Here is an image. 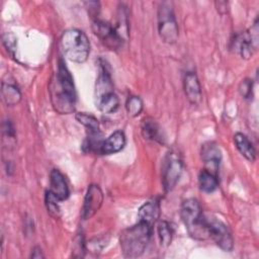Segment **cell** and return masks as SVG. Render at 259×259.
<instances>
[{
	"label": "cell",
	"instance_id": "obj_1",
	"mask_svg": "<svg viewBox=\"0 0 259 259\" xmlns=\"http://www.w3.org/2000/svg\"><path fill=\"white\" fill-rule=\"evenodd\" d=\"M50 92L52 104L57 112L69 114L75 110L76 90L73 78L62 60L59 62L58 72L51 80Z\"/></svg>",
	"mask_w": 259,
	"mask_h": 259
},
{
	"label": "cell",
	"instance_id": "obj_2",
	"mask_svg": "<svg viewBox=\"0 0 259 259\" xmlns=\"http://www.w3.org/2000/svg\"><path fill=\"white\" fill-rule=\"evenodd\" d=\"M153 227L139 221L136 225L124 229L119 236L122 254L127 258L141 256L150 241Z\"/></svg>",
	"mask_w": 259,
	"mask_h": 259
},
{
	"label": "cell",
	"instance_id": "obj_3",
	"mask_svg": "<svg viewBox=\"0 0 259 259\" xmlns=\"http://www.w3.org/2000/svg\"><path fill=\"white\" fill-rule=\"evenodd\" d=\"M60 46L64 56L74 63H84L90 53L87 35L78 28L66 29L60 37Z\"/></svg>",
	"mask_w": 259,
	"mask_h": 259
},
{
	"label": "cell",
	"instance_id": "obj_4",
	"mask_svg": "<svg viewBox=\"0 0 259 259\" xmlns=\"http://www.w3.org/2000/svg\"><path fill=\"white\" fill-rule=\"evenodd\" d=\"M181 220L188 234L196 240H204L208 237L206 218L203 215L197 199L187 198L180 207Z\"/></svg>",
	"mask_w": 259,
	"mask_h": 259
},
{
	"label": "cell",
	"instance_id": "obj_5",
	"mask_svg": "<svg viewBox=\"0 0 259 259\" xmlns=\"http://www.w3.org/2000/svg\"><path fill=\"white\" fill-rule=\"evenodd\" d=\"M158 32L166 44H174L178 38V25L172 2L163 1L158 7Z\"/></svg>",
	"mask_w": 259,
	"mask_h": 259
},
{
	"label": "cell",
	"instance_id": "obj_6",
	"mask_svg": "<svg viewBox=\"0 0 259 259\" xmlns=\"http://www.w3.org/2000/svg\"><path fill=\"white\" fill-rule=\"evenodd\" d=\"M183 163L176 153H169L162 166V184L166 192L171 191L182 174Z\"/></svg>",
	"mask_w": 259,
	"mask_h": 259
},
{
	"label": "cell",
	"instance_id": "obj_7",
	"mask_svg": "<svg viewBox=\"0 0 259 259\" xmlns=\"http://www.w3.org/2000/svg\"><path fill=\"white\" fill-rule=\"evenodd\" d=\"M92 30L107 49L116 51L122 46L124 39L117 32L116 28L108 22L99 18H94L92 22Z\"/></svg>",
	"mask_w": 259,
	"mask_h": 259
},
{
	"label": "cell",
	"instance_id": "obj_8",
	"mask_svg": "<svg viewBox=\"0 0 259 259\" xmlns=\"http://www.w3.org/2000/svg\"><path fill=\"white\" fill-rule=\"evenodd\" d=\"M206 223L208 237L213 240L217 246L226 252L232 251L234 247V240L227 225L217 219H206Z\"/></svg>",
	"mask_w": 259,
	"mask_h": 259
},
{
	"label": "cell",
	"instance_id": "obj_9",
	"mask_svg": "<svg viewBox=\"0 0 259 259\" xmlns=\"http://www.w3.org/2000/svg\"><path fill=\"white\" fill-rule=\"evenodd\" d=\"M103 202V193L100 187L97 184H91L89 185L83 206L81 211V217L83 220H89L91 219L101 207Z\"/></svg>",
	"mask_w": 259,
	"mask_h": 259
},
{
	"label": "cell",
	"instance_id": "obj_10",
	"mask_svg": "<svg viewBox=\"0 0 259 259\" xmlns=\"http://www.w3.org/2000/svg\"><path fill=\"white\" fill-rule=\"evenodd\" d=\"M257 47L258 44L254 41L249 30L236 34L231 45V49L243 59H250Z\"/></svg>",
	"mask_w": 259,
	"mask_h": 259
},
{
	"label": "cell",
	"instance_id": "obj_11",
	"mask_svg": "<svg viewBox=\"0 0 259 259\" xmlns=\"http://www.w3.org/2000/svg\"><path fill=\"white\" fill-rule=\"evenodd\" d=\"M201 159L207 167L206 170L217 175V170L222 160V153L218 145L212 142L203 144L201 147Z\"/></svg>",
	"mask_w": 259,
	"mask_h": 259
},
{
	"label": "cell",
	"instance_id": "obj_12",
	"mask_svg": "<svg viewBox=\"0 0 259 259\" xmlns=\"http://www.w3.org/2000/svg\"><path fill=\"white\" fill-rule=\"evenodd\" d=\"M183 88L188 101L198 105L201 101V86L195 73L187 72L183 79Z\"/></svg>",
	"mask_w": 259,
	"mask_h": 259
},
{
	"label": "cell",
	"instance_id": "obj_13",
	"mask_svg": "<svg viewBox=\"0 0 259 259\" xmlns=\"http://www.w3.org/2000/svg\"><path fill=\"white\" fill-rule=\"evenodd\" d=\"M60 201H63L69 197L70 190L65 179V176L58 170L53 169L50 173V189H49Z\"/></svg>",
	"mask_w": 259,
	"mask_h": 259
},
{
	"label": "cell",
	"instance_id": "obj_14",
	"mask_svg": "<svg viewBox=\"0 0 259 259\" xmlns=\"http://www.w3.org/2000/svg\"><path fill=\"white\" fill-rule=\"evenodd\" d=\"M125 146V136L121 131L113 132L106 140L102 142L100 154L110 155L115 154L123 149Z\"/></svg>",
	"mask_w": 259,
	"mask_h": 259
},
{
	"label": "cell",
	"instance_id": "obj_15",
	"mask_svg": "<svg viewBox=\"0 0 259 259\" xmlns=\"http://www.w3.org/2000/svg\"><path fill=\"white\" fill-rule=\"evenodd\" d=\"M160 217V204L158 200H150L145 202L139 209L138 218L139 221H142L151 227L157 223Z\"/></svg>",
	"mask_w": 259,
	"mask_h": 259
},
{
	"label": "cell",
	"instance_id": "obj_16",
	"mask_svg": "<svg viewBox=\"0 0 259 259\" xmlns=\"http://www.w3.org/2000/svg\"><path fill=\"white\" fill-rule=\"evenodd\" d=\"M96 106L103 113H114L119 107V99L113 91H109L96 97Z\"/></svg>",
	"mask_w": 259,
	"mask_h": 259
},
{
	"label": "cell",
	"instance_id": "obj_17",
	"mask_svg": "<svg viewBox=\"0 0 259 259\" xmlns=\"http://www.w3.org/2000/svg\"><path fill=\"white\" fill-rule=\"evenodd\" d=\"M141 132L146 140L162 143L163 138L158 122L152 117H145L141 123Z\"/></svg>",
	"mask_w": 259,
	"mask_h": 259
},
{
	"label": "cell",
	"instance_id": "obj_18",
	"mask_svg": "<svg viewBox=\"0 0 259 259\" xmlns=\"http://www.w3.org/2000/svg\"><path fill=\"white\" fill-rule=\"evenodd\" d=\"M234 142L238 151L250 162H254L256 158V151L249 141V139L242 133H237L234 136Z\"/></svg>",
	"mask_w": 259,
	"mask_h": 259
},
{
	"label": "cell",
	"instance_id": "obj_19",
	"mask_svg": "<svg viewBox=\"0 0 259 259\" xmlns=\"http://www.w3.org/2000/svg\"><path fill=\"white\" fill-rule=\"evenodd\" d=\"M1 94L3 101L7 106H15L21 100V93L19 89L10 83H2Z\"/></svg>",
	"mask_w": 259,
	"mask_h": 259
},
{
	"label": "cell",
	"instance_id": "obj_20",
	"mask_svg": "<svg viewBox=\"0 0 259 259\" xmlns=\"http://www.w3.org/2000/svg\"><path fill=\"white\" fill-rule=\"evenodd\" d=\"M198 183H199L200 189L206 193L213 192L218 188V185H219L217 175L206 169L202 170L199 173Z\"/></svg>",
	"mask_w": 259,
	"mask_h": 259
},
{
	"label": "cell",
	"instance_id": "obj_21",
	"mask_svg": "<svg viewBox=\"0 0 259 259\" xmlns=\"http://www.w3.org/2000/svg\"><path fill=\"white\" fill-rule=\"evenodd\" d=\"M157 233L160 244L164 247H167L171 244L173 237V230L171 225L166 221H160L157 225Z\"/></svg>",
	"mask_w": 259,
	"mask_h": 259
},
{
	"label": "cell",
	"instance_id": "obj_22",
	"mask_svg": "<svg viewBox=\"0 0 259 259\" xmlns=\"http://www.w3.org/2000/svg\"><path fill=\"white\" fill-rule=\"evenodd\" d=\"M75 117L81 124H83L89 131V133L100 132L99 131V121L92 114H89L86 112H77Z\"/></svg>",
	"mask_w": 259,
	"mask_h": 259
},
{
	"label": "cell",
	"instance_id": "obj_23",
	"mask_svg": "<svg viewBox=\"0 0 259 259\" xmlns=\"http://www.w3.org/2000/svg\"><path fill=\"white\" fill-rule=\"evenodd\" d=\"M45 201H46V206H47V209H48V212L58 219L60 218L61 215V209H60V206L58 204V202L60 201L50 190H48L46 192V196H45Z\"/></svg>",
	"mask_w": 259,
	"mask_h": 259
},
{
	"label": "cell",
	"instance_id": "obj_24",
	"mask_svg": "<svg viewBox=\"0 0 259 259\" xmlns=\"http://www.w3.org/2000/svg\"><path fill=\"white\" fill-rule=\"evenodd\" d=\"M125 108L130 116L136 117L143 110V101L139 96H130L126 100Z\"/></svg>",
	"mask_w": 259,
	"mask_h": 259
},
{
	"label": "cell",
	"instance_id": "obj_25",
	"mask_svg": "<svg viewBox=\"0 0 259 259\" xmlns=\"http://www.w3.org/2000/svg\"><path fill=\"white\" fill-rule=\"evenodd\" d=\"M239 91L244 98L246 99L250 98L252 95V80L250 79L243 80L239 86Z\"/></svg>",
	"mask_w": 259,
	"mask_h": 259
},
{
	"label": "cell",
	"instance_id": "obj_26",
	"mask_svg": "<svg viewBox=\"0 0 259 259\" xmlns=\"http://www.w3.org/2000/svg\"><path fill=\"white\" fill-rule=\"evenodd\" d=\"M3 135L6 139H8V142L15 141V130L10 120H5L3 122Z\"/></svg>",
	"mask_w": 259,
	"mask_h": 259
},
{
	"label": "cell",
	"instance_id": "obj_27",
	"mask_svg": "<svg viewBox=\"0 0 259 259\" xmlns=\"http://www.w3.org/2000/svg\"><path fill=\"white\" fill-rule=\"evenodd\" d=\"M3 44L7 48L8 51L12 53L15 50V37L11 33H4L3 34Z\"/></svg>",
	"mask_w": 259,
	"mask_h": 259
},
{
	"label": "cell",
	"instance_id": "obj_28",
	"mask_svg": "<svg viewBox=\"0 0 259 259\" xmlns=\"http://www.w3.org/2000/svg\"><path fill=\"white\" fill-rule=\"evenodd\" d=\"M31 258H44V255L41 253L40 248L35 247L31 253Z\"/></svg>",
	"mask_w": 259,
	"mask_h": 259
}]
</instances>
